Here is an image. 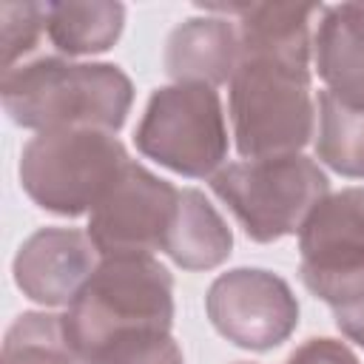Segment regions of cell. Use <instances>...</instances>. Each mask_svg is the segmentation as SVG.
<instances>
[{
	"label": "cell",
	"instance_id": "obj_1",
	"mask_svg": "<svg viewBox=\"0 0 364 364\" xmlns=\"http://www.w3.org/2000/svg\"><path fill=\"white\" fill-rule=\"evenodd\" d=\"M313 34L273 14L239 28V65L230 77V122L242 159L299 154L316 134L310 88Z\"/></svg>",
	"mask_w": 364,
	"mask_h": 364
},
{
	"label": "cell",
	"instance_id": "obj_2",
	"mask_svg": "<svg viewBox=\"0 0 364 364\" xmlns=\"http://www.w3.org/2000/svg\"><path fill=\"white\" fill-rule=\"evenodd\" d=\"M3 108L11 122L43 131L100 128L117 134L131 111V77L114 63L37 57L3 71Z\"/></svg>",
	"mask_w": 364,
	"mask_h": 364
},
{
	"label": "cell",
	"instance_id": "obj_3",
	"mask_svg": "<svg viewBox=\"0 0 364 364\" xmlns=\"http://www.w3.org/2000/svg\"><path fill=\"white\" fill-rule=\"evenodd\" d=\"M173 276L154 253L102 256L63 316L65 341L77 361L136 333H171Z\"/></svg>",
	"mask_w": 364,
	"mask_h": 364
},
{
	"label": "cell",
	"instance_id": "obj_4",
	"mask_svg": "<svg viewBox=\"0 0 364 364\" xmlns=\"http://www.w3.org/2000/svg\"><path fill=\"white\" fill-rule=\"evenodd\" d=\"M125 145L100 128L43 131L23 145L20 185L26 196L57 216H82L97 208L122 168Z\"/></svg>",
	"mask_w": 364,
	"mask_h": 364
},
{
	"label": "cell",
	"instance_id": "obj_5",
	"mask_svg": "<svg viewBox=\"0 0 364 364\" xmlns=\"http://www.w3.org/2000/svg\"><path fill=\"white\" fill-rule=\"evenodd\" d=\"M210 191L253 242L267 245L301 230L313 208L330 193V179L316 159L290 154L228 162L210 176Z\"/></svg>",
	"mask_w": 364,
	"mask_h": 364
},
{
	"label": "cell",
	"instance_id": "obj_6",
	"mask_svg": "<svg viewBox=\"0 0 364 364\" xmlns=\"http://www.w3.org/2000/svg\"><path fill=\"white\" fill-rule=\"evenodd\" d=\"M134 142L142 156L179 176H213L219 168H225L230 148L216 88L199 82H173L156 88L134 131Z\"/></svg>",
	"mask_w": 364,
	"mask_h": 364
},
{
	"label": "cell",
	"instance_id": "obj_7",
	"mask_svg": "<svg viewBox=\"0 0 364 364\" xmlns=\"http://www.w3.org/2000/svg\"><path fill=\"white\" fill-rule=\"evenodd\" d=\"M299 276L333 310L364 299V188L327 193L299 230Z\"/></svg>",
	"mask_w": 364,
	"mask_h": 364
},
{
	"label": "cell",
	"instance_id": "obj_8",
	"mask_svg": "<svg viewBox=\"0 0 364 364\" xmlns=\"http://www.w3.org/2000/svg\"><path fill=\"white\" fill-rule=\"evenodd\" d=\"M213 330L230 344L267 353L299 327V301L290 284L264 267H236L213 279L205 296Z\"/></svg>",
	"mask_w": 364,
	"mask_h": 364
},
{
	"label": "cell",
	"instance_id": "obj_9",
	"mask_svg": "<svg viewBox=\"0 0 364 364\" xmlns=\"http://www.w3.org/2000/svg\"><path fill=\"white\" fill-rule=\"evenodd\" d=\"M179 193V188L131 159L88 213V236L100 256L162 250L176 219Z\"/></svg>",
	"mask_w": 364,
	"mask_h": 364
},
{
	"label": "cell",
	"instance_id": "obj_10",
	"mask_svg": "<svg viewBox=\"0 0 364 364\" xmlns=\"http://www.w3.org/2000/svg\"><path fill=\"white\" fill-rule=\"evenodd\" d=\"M97 253L88 230L40 228L14 256V284L43 307H68L97 270Z\"/></svg>",
	"mask_w": 364,
	"mask_h": 364
},
{
	"label": "cell",
	"instance_id": "obj_11",
	"mask_svg": "<svg viewBox=\"0 0 364 364\" xmlns=\"http://www.w3.org/2000/svg\"><path fill=\"white\" fill-rule=\"evenodd\" d=\"M239 65V26L230 17H191L165 43V71L173 82L225 85Z\"/></svg>",
	"mask_w": 364,
	"mask_h": 364
},
{
	"label": "cell",
	"instance_id": "obj_12",
	"mask_svg": "<svg viewBox=\"0 0 364 364\" xmlns=\"http://www.w3.org/2000/svg\"><path fill=\"white\" fill-rule=\"evenodd\" d=\"M313 60L324 91L364 108V3L324 6L313 31Z\"/></svg>",
	"mask_w": 364,
	"mask_h": 364
},
{
	"label": "cell",
	"instance_id": "obj_13",
	"mask_svg": "<svg viewBox=\"0 0 364 364\" xmlns=\"http://www.w3.org/2000/svg\"><path fill=\"white\" fill-rule=\"evenodd\" d=\"M233 250V233L222 213L196 188H182L176 219L162 253L182 270H213Z\"/></svg>",
	"mask_w": 364,
	"mask_h": 364
},
{
	"label": "cell",
	"instance_id": "obj_14",
	"mask_svg": "<svg viewBox=\"0 0 364 364\" xmlns=\"http://www.w3.org/2000/svg\"><path fill=\"white\" fill-rule=\"evenodd\" d=\"M125 26V6L111 0L48 3V40L68 57L108 51Z\"/></svg>",
	"mask_w": 364,
	"mask_h": 364
},
{
	"label": "cell",
	"instance_id": "obj_15",
	"mask_svg": "<svg viewBox=\"0 0 364 364\" xmlns=\"http://www.w3.org/2000/svg\"><path fill=\"white\" fill-rule=\"evenodd\" d=\"M316 156L341 176L364 179V108L347 105L330 91L316 100Z\"/></svg>",
	"mask_w": 364,
	"mask_h": 364
},
{
	"label": "cell",
	"instance_id": "obj_16",
	"mask_svg": "<svg viewBox=\"0 0 364 364\" xmlns=\"http://www.w3.org/2000/svg\"><path fill=\"white\" fill-rule=\"evenodd\" d=\"M0 364H77L65 341L63 316L23 313L11 321L3 338Z\"/></svg>",
	"mask_w": 364,
	"mask_h": 364
},
{
	"label": "cell",
	"instance_id": "obj_17",
	"mask_svg": "<svg viewBox=\"0 0 364 364\" xmlns=\"http://www.w3.org/2000/svg\"><path fill=\"white\" fill-rule=\"evenodd\" d=\"M3 71L28 63L43 34H48V3H3Z\"/></svg>",
	"mask_w": 364,
	"mask_h": 364
},
{
	"label": "cell",
	"instance_id": "obj_18",
	"mask_svg": "<svg viewBox=\"0 0 364 364\" xmlns=\"http://www.w3.org/2000/svg\"><path fill=\"white\" fill-rule=\"evenodd\" d=\"M88 364H185V355L171 333H136L97 350Z\"/></svg>",
	"mask_w": 364,
	"mask_h": 364
},
{
	"label": "cell",
	"instance_id": "obj_19",
	"mask_svg": "<svg viewBox=\"0 0 364 364\" xmlns=\"http://www.w3.org/2000/svg\"><path fill=\"white\" fill-rule=\"evenodd\" d=\"M284 364H358L355 353L336 338H307Z\"/></svg>",
	"mask_w": 364,
	"mask_h": 364
},
{
	"label": "cell",
	"instance_id": "obj_20",
	"mask_svg": "<svg viewBox=\"0 0 364 364\" xmlns=\"http://www.w3.org/2000/svg\"><path fill=\"white\" fill-rule=\"evenodd\" d=\"M333 316H336V327H338L350 341H355L358 347H364V299L350 301V304H344V307H336Z\"/></svg>",
	"mask_w": 364,
	"mask_h": 364
},
{
	"label": "cell",
	"instance_id": "obj_21",
	"mask_svg": "<svg viewBox=\"0 0 364 364\" xmlns=\"http://www.w3.org/2000/svg\"><path fill=\"white\" fill-rule=\"evenodd\" d=\"M236 364H250V361H236Z\"/></svg>",
	"mask_w": 364,
	"mask_h": 364
},
{
	"label": "cell",
	"instance_id": "obj_22",
	"mask_svg": "<svg viewBox=\"0 0 364 364\" xmlns=\"http://www.w3.org/2000/svg\"><path fill=\"white\" fill-rule=\"evenodd\" d=\"M77 364H88V361H77Z\"/></svg>",
	"mask_w": 364,
	"mask_h": 364
}]
</instances>
